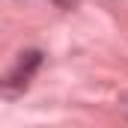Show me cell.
I'll list each match as a JSON object with an SVG mask.
<instances>
[{"label": "cell", "mask_w": 128, "mask_h": 128, "mask_svg": "<svg viewBox=\"0 0 128 128\" xmlns=\"http://www.w3.org/2000/svg\"><path fill=\"white\" fill-rule=\"evenodd\" d=\"M42 63H45V54L39 48L21 51L15 57V63L9 66V72L0 74V96L9 98V101L12 98H21L30 90V84H33V78H36V72L42 68Z\"/></svg>", "instance_id": "1"}, {"label": "cell", "mask_w": 128, "mask_h": 128, "mask_svg": "<svg viewBox=\"0 0 128 128\" xmlns=\"http://www.w3.org/2000/svg\"><path fill=\"white\" fill-rule=\"evenodd\" d=\"M119 110H122V116L128 119V92H122V96H119Z\"/></svg>", "instance_id": "2"}, {"label": "cell", "mask_w": 128, "mask_h": 128, "mask_svg": "<svg viewBox=\"0 0 128 128\" xmlns=\"http://www.w3.org/2000/svg\"><path fill=\"white\" fill-rule=\"evenodd\" d=\"M60 9H72V6H78V0H54Z\"/></svg>", "instance_id": "3"}]
</instances>
